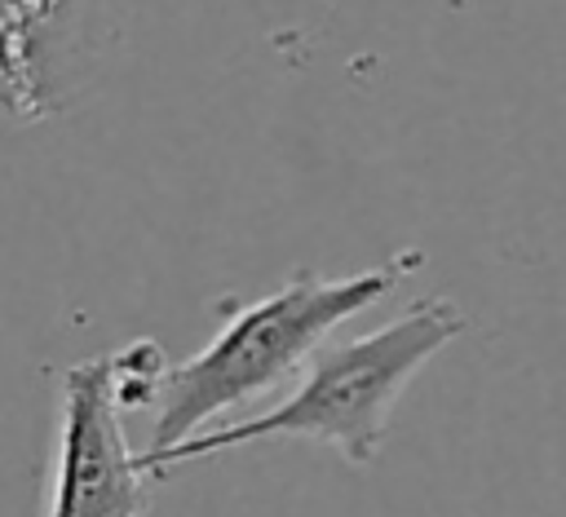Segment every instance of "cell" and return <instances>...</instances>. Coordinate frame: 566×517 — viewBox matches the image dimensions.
I'll use <instances>...</instances> for the list:
<instances>
[{
	"instance_id": "1",
	"label": "cell",
	"mask_w": 566,
	"mask_h": 517,
	"mask_svg": "<svg viewBox=\"0 0 566 517\" xmlns=\"http://www.w3.org/2000/svg\"><path fill=\"white\" fill-rule=\"evenodd\" d=\"M420 265H424L420 247H398L389 261L371 270L340 274V278L301 270L283 287L248 305H230V318L195 358L168 362L159 393H155V429L137 460L150 464L155 455L212 429V420L226 415L230 407L274 389L287 371L310 362L314 349L345 318L389 296Z\"/></svg>"
},
{
	"instance_id": "5",
	"label": "cell",
	"mask_w": 566,
	"mask_h": 517,
	"mask_svg": "<svg viewBox=\"0 0 566 517\" xmlns=\"http://www.w3.org/2000/svg\"><path fill=\"white\" fill-rule=\"evenodd\" d=\"M115 362V389H119V402L124 411L133 407H155V393H159V380L168 371V358L155 340H133L124 349L111 354Z\"/></svg>"
},
{
	"instance_id": "2",
	"label": "cell",
	"mask_w": 566,
	"mask_h": 517,
	"mask_svg": "<svg viewBox=\"0 0 566 517\" xmlns=\"http://www.w3.org/2000/svg\"><path fill=\"white\" fill-rule=\"evenodd\" d=\"M464 327H469V318L460 305H451L447 296H424L376 331H363L345 345H318L310 358V371L279 407H270L252 420H239V424H212V429L186 437L181 446L155 455L142 468L150 477H164L186 460H208L217 451L279 442V437L332 446L345 464L363 468L376 460L402 389Z\"/></svg>"
},
{
	"instance_id": "3",
	"label": "cell",
	"mask_w": 566,
	"mask_h": 517,
	"mask_svg": "<svg viewBox=\"0 0 566 517\" xmlns=\"http://www.w3.org/2000/svg\"><path fill=\"white\" fill-rule=\"evenodd\" d=\"M124 402L111 354L84 358L62 376V420L49 517H142L146 468L124 437Z\"/></svg>"
},
{
	"instance_id": "4",
	"label": "cell",
	"mask_w": 566,
	"mask_h": 517,
	"mask_svg": "<svg viewBox=\"0 0 566 517\" xmlns=\"http://www.w3.org/2000/svg\"><path fill=\"white\" fill-rule=\"evenodd\" d=\"M66 0H0V110L18 124L53 110L44 88V27Z\"/></svg>"
}]
</instances>
